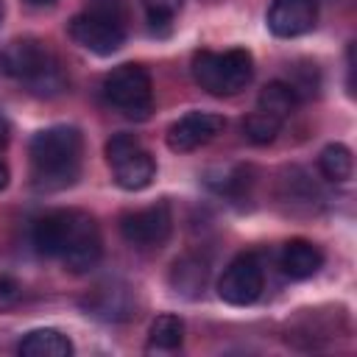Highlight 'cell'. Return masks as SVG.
<instances>
[{
  "instance_id": "obj_26",
  "label": "cell",
  "mask_w": 357,
  "mask_h": 357,
  "mask_svg": "<svg viewBox=\"0 0 357 357\" xmlns=\"http://www.w3.org/2000/svg\"><path fill=\"white\" fill-rule=\"evenodd\" d=\"M0 20H3V0H0Z\"/></svg>"
},
{
  "instance_id": "obj_12",
  "label": "cell",
  "mask_w": 357,
  "mask_h": 357,
  "mask_svg": "<svg viewBox=\"0 0 357 357\" xmlns=\"http://www.w3.org/2000/svg\"><path fill=\"white\" fill-rule=\"evenodd\" d=\"M318 20V0H271L268 28L273 36L293 39L312 31Z\"/></svg>"
},
{
  "instance_id": "obj_23",
  "label": "cell",
  "mask_w": 357,
  "mask_h": 357,
  "mask_svg": "<svg viewBox=\"0 0 357 357\" xmlns=\"http://www.w3.org/2000/svg\"><path fill=\"white\" fill-rule=\"evenodd\" d=\"M354 70V47L349 45V73ZM349 95H354V86H351V75H349Z\"/></svg>"
},
{
  "instance_id": "obj_2",
  "label": "cell",
  "mask_w": 357,
  "mask_h": 357,
  "mask_svg": "<svg viewBox=\"0 0 357 357\" xmlns=\"http://www.w3.org/2000/svg\"><path fill=\"white\" fill-rule=\"evenodd\" d=\"M81 134L73 126H50L33 134L28 145L31 184L39 192H61L81 176Z\"/></svg>"
},
{
  "instance_id": "obj_1",
  "label": "cell",
  "mask_w": 357,
  "mask_h": 357,
  "mask_svg": "<svg viewBox=\"0 0 357 357\" xmlns=\"http://www.w3.org/2000/svg\"><path fill=\"white\" fill-rule=\"evenodd\" d=\"M33 245L45 257H59L70 273L92 271L103 257V240L92 215L56 209L33 223Z\"/></svg>"
},
{
  "instance_id": "obj_16",
  "label": "cell",
  "mask_w": 357,
  "mask_h": 357,
  "mask_svg": "<svg viewBox=\"0 0 357 357\" xmlns=\"http://www.w3.org/2000/svg\"><path fill=\"white\" fill-rule=\"evenodd\" d=\"M296 106H298V95H296V89L287 81H271V84H265L262 92H259V98H257V109L279 117L282 123L296 112Z\"/></svg>"
},
{
  "instance_id": "obj_25",
  "label": "cell",
  "mask_w": 357,
  "mask_h": 357,
  "mask_svg": "<svg viewBox=\"0 0 357 357\" xmlns=\"http://www.w3.org/2000/svg\"><path fill=\"white\" fill-rule=\"evenodd\" d=\"M31 6H47V3H53V0H28Z\"/></svg>"
},
{
  "instance_id": "obj_5",
  "label": "cell",
  "mask_w": 357,
  "mask_h": 357,
  "mask_svg": "<svg viewBox=\"0 0 357 357\" xmlns=\"http://www.w3.org/2000/svg\"><path fill=\"white\" fill-rule=\"evenodd\" d=\"M251 75H254V59L243 47H231L223 53L198 50L192 56V78L209 95H218V98L237 95L248 86Z\"/></svg>"
},
{
  "instance_id": "obj_18",
  "label": "cell",
  "mask_w": 357,
  "mask_h": 357,
  "mask_svg": "<svg viewBox=\"0 0 357 357\" xmlns=\"http://www.w3.org/2000/svg\"><path fill=\"white\" fill-rule=\"evenodd\" d=\"M318 167H321L324 178H329V181H335V184H343V181H349L351 173H354V156H351V151H349L343 142H332V145H326V148L321 151Z\"/></svg>"
},
{
  "instance_id": "obj_10",
  "label": "cell",
  "mask_w": 357,
  "mask_h": 357,
  "mask_svg": "<svg viewBox=\"0 0 357 357\" xmlns=\"http://www.w3.org/2000/svg\"><path fill=\"white\" fill-rule=\"evenodd\" d=\"M81 304H84L86 315L106 321V324H123V321H131L137 315V296H134L131 284H126L120 279L98 282L84 296Z\"/></svg>"
},
{
  "instance_id": "obj_3",
  "label": "cell",
  "mask_w": 357,
  "mask_h": 357,
  "mask_svg": "<svg viewBox=\"0 0 357 357\" xmlns=\"http://www.w3.org/2000/svg\"><path fill=\"white\" fill-rule=\"evenodd\" d=\"M0 75L20 81L36 98H56L67 89V73L59 56L33 36L11 39L0 47Z\"/></svg>"
},
{
  "instance_id": "obj_9",
  "label": "cell",
  "mask_w": 357,
  "mask_h": 357,
  "mask_svg": "<svg viewBox=\"0 0 357 357\" xmlns=\"http://www.w3.org/2000/svg\"><path fill=\"white\" fill-rule=\"evenodd\" d=\"M173 229V215L165 201L151 204L137 212H126L120 218V234L134 248H159L167 243Z\"/></svg>"
},
{
  "instance_id": "obj_4",
  "label": "cell",
  "mask_w": 357,
  "mask_h": 357,
  "mask_svg": "<svg viewBox=\"0 0 357 357\" xmlns=\"http://www.w3.org/2000/svg\"><path fill=\"white\" fill-rule=\"evenodd\" d=\"M70 39L95 53L112 56L126 42V8L123 0H86V8L75 14L67 25Z\"/></svg>"
},
{
  "instance_id": "obj_14",
  "label": "cell",
  "mask_w": 357,
  "mask_h": 357,
  "mask_svg": "<svg viewBox=\"0 0 357 357\" xmlns=\"http://www.w3.org/2000/svg\"><path fill=\"white\" fill-rule=\"evenodd\" d=\"M324 265V254L315 243L310 240H290L282 248V271L290 279H310L321 271Z\"/></svg>"
},
{
  "instance_id": "obj_24",
  "label": "cell",
  "mask_w": 357,
  "mask_h": 357,
  "mask_svg": "<svg viewBox=\"0 0 357 357\" xmlns=\"http://www.w3.org/2000/svg\"><path fill=\"white\" fill-rule=\"evenodd\" d=\"M6 184H8V167L0 162V190H6Z\"/></svg>"
},
{
  "instance_id": "obj_17",
  "label": "cell",
  "mask_w": 357,
  "mask_h": 357,
  "mask_svg": "<svg viewBox=\"0 0 357 357\" xmlns=\"http://www.w3.org/2000/svg\"><path fill=\"white\" fill-rule=\"evenodd\" d=\"M184 340V321L178 315H156L151 321V329H148V349L153 351H173L178 349Z\"/></svg>"
},
{
  "instance_id": "obj_15",
  "label": "cell",
  "mask_w": 357,
  "mask_h": 357,
  "mask_svg": "<svg viewBox=\"0 0 357 357\" xmlns=\"http://www.w3.org/2000/svg\"><path fill=\"white\" fill-rule=\"evenodd\" d=\"M17 351L22 357H70L73 354V340L64 332L45 326V329H31L20 340Z\"/></svg>"
},
{
  "instance_id": "obj_20",
  "label": "cell",
  "mask_w": 357,
  "mask_h": 357,
  "mask_svg": "<svg viewBox=\"0 0 357 357\" xmlns=\"http://www.w3.org/2000/svg\"><path fill=\"white\" fill-rule=\"evenodd\" d=\"M145 11H148V20L156 25H167L184 6V0H142Z\"/></svg>"
},
{
  "instance_id": "obj_21",
  "label": "cell",
  "mask_w": 357,
  "mask_h": 357,
  "mask_svg": "<svg viewBox=\"0 0 357 357\" xmlns=\"http://www.w3.org/2000/svg\"><path fill=\"white\" fill-rule=\"evenodd\" d=\"M22 298V284L11 276H0V310L14 307Z\"/></svg>"
},
{
  "instance_id": "obj_13",
  "label": "cell",
  "mask_w": 357,
  "mask_h": 357,
  "mask_svg": "<svg viewBox=\"0 0 357 357\" xmlns=\"http://www.w3.org/2000/svg\"><path fill=\"white\" fill-rule=\"evenodd\" d=\"M209 279V265L206 259H201L198 254H181L173 259L170 271H167V282L170 287L184 296V298H198L206 287Z\"/></svg>"
},
{
  "instance_id": "obj_6",
  "label": "cell",
  "mask_w": 357,
  "mask_h": 357,
  "mask_svg": "<svg viewBox=\"0 0 357 357\" xmlns=\"http://www.w3.org/2000/svg\"><path fill=\"white\" fill-rule=\"evenodd\" d=\"M103 98L131 120H145L153 109V84L145 67L120 64L103 78Z\"/></svg>"
},
{
  "instance_id": "obj_19",
  "label": "cell",
  "mask_w": 357,
  "mask_h": 357,
  "mask_svg": "<svg viewBox=\"0 0 357 357\" xmlns=\"http://www.w3.org/2000/svg\"><path fill=\"white\" fill-rule=\"evenodd\" d=\"M282 126H284V123H282L279 117H273V114H268V112H262V109H254V112L243 120V131H245L248 142H254V145H268V142H273Z\"/></svg>"
},
{
  "instance_id": "obj_11",
  "label": "cell",
  "mask_w": 357,
  "mask_h": 357,
  "mask_svg": "<svg viewBox=\"0 0 357 357\" xmlns=\"http://www.w3.org/2000/svg\"><path fill=\"white\" fill-rule=\"evenodd\" d=\"M226 120L215 112H187L167 128V148L176 153H190L223 131Z\"/></svg>"
},
{
  "instance_id": "obj_7",
  "label": "cell",
  "mask_w": 357,
  "mask_h": 357,
  "mask_svg": "<svg viewBox=\"0 0 357 357\" xmlns=\"http://www.w3.org/2000/svg\"><path fill=\"white\" fill-rule=\"evenodd\" d=\"M106 162L120 190L139 192L156 178V162L134 134H114L106 142Z\"/></svg>"
},
{
  "instance_id": "obj_22",
  "label": "cell",
  "mask_w": 357,
  "mask_h": 357,
  "mask_svg": "<svg viewBox=\"0 0 357 357\" xmlns=\"http://www.w3.org/2000/svg\"><path fill=\"white\" fill-rule=\"evenodd\" d=\"M8 142H11V123L0 114V151H3Z\"/></svg>"
},
{
  "instance_id": "obj_8",
  "label": "cell",
  "mask_w": 357,
  "mask_h": 357,
  "mask_svg": "<svg viewBox=\"0 0 357 357\" xmlns=\"http://www.w3.org/2000/svg\"><path fill=\"white\" fill-rule=\"evenodd\" d=\"M262 290H265V273L254 254L234 257L223 268V276L218 279V296L231 307L254 304L262 296Z\"/></svg>"
}]
</instances>
